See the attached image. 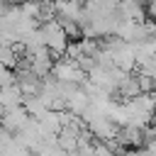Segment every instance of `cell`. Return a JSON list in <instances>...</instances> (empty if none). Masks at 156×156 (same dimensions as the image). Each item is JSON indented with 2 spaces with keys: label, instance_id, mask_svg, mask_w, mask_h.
I'll return each mask as SVG.
<instances>
[{
  "label": "cell",
  "instance_id": "cell-5",
  "mask_svg": "<svg viewBox=\"0 0 156 156\" xmlns=\"http://www.w3.org/2000/svg\"><path fill=\"white\" fill-rule=\"evenodd\" d=\"M0 63L15 71V68L20 66V56H17V46H7V44H0Z\"/></svg>",
  "mask_w": 156,
  "mask_h": 156
},
{
  "label": "cell",
  "instance_id": "cell-6",
  "mask_svg": "<svg viewBox=\"0 0 156 156\" xmlns=\"http://www.w3.org/2000/svg\"><path fill=\"white\" fill-rule=\"evenodd\" d=\"M12 83H15V71L0 63V88H5V85H12Z\"/></svg>",
  "mask_w": 156,
  "mask_h": 156
},
{
  "label": "cell",
  "instance_id": "cell-4",
  "mask_svg": "<svg viewBox=\"0 0 156 156\" xmlns=\"http://www.w3.org/2000/svg\"><path fill=\"white\" fill-rule=\"evenodd\" d=\"M22 102H24V93L20 90L17 83L0 88V105H2L5 110H10V107H20Z\"/></svg>",
  "mask_w": 156,
  "mask_h": 156
},
{
  "label": "cell",
  "instance_id": "cell-8",
  "mask_svg": "<svg viewBox=\"0 0 156 156\" xmlns=\"http://www.w3.org/2000/svg\"><path fill=\"white\" fill-rule=\"evenodd\" d=\"M2 112H5V107H2V105H0V117H2Z\"/></svg>",
  "mask_w": 156,
  "mask_h": 156
},
{
  "label": "cell",
  "instance_id": "cell-2",
  "mask_svg": "<svg viewBox=\"0 0 156 156\" xmlns=\"http://www.w3.org/2000/svg\"><path fill=\"white\" fill-rule=\"evenodd\" d=\"M51 76L54 78H58L61 83H73V85H83L88 78V73L73 61V58H68V56H63V58H58V61H54V68H51Z\"/></svg>",
  "mask_w": 156,
  "mask_h": 156
},
{
  "label": "cell",
  "instance_id": "cell-3",
  "mask_svg": "<svg viewBox=\"0 0 156 156\" xmlns=\"http://www.w3.org/2000/svg\"><path fill=\"white\" fill-rule=\"evenodd\" d=\"M29 119H32V115L24 110V105H20V107L5 110L2 117H0V124H2L10 134H17V132H22V129L29 124Z\"/></svg>",
  "mask_w": 156,
  "mask_h": 156
},
{
  "label": "cell",
  "instance_id": "cell-7",
  "mask_svg": "<svg viewBox=\"0 0 156 156\" xmlns=\"http://www.w3.org/2000/svg\"><path fill=\"white\" fill-rule=\"evenodd\" d=\"M151 122H154V129H156V112H154V119H151Z\"/></svg>",
  "mask_w": 156,
  "mask_h": 156
},
{
  "label": "cell",
  "instance_id": "cell-1",
  "mask_svg": "<svg viewBox=\"0 0 156 156\" xmlns=\"http://www.w3.org/2000/svg\"><path fill=\"white\" fill-rule=\"evenodd\" d=\"M39 27H41V32H44V44H46V49H49L54 56H63L66 49H68V44H71V37H68V32L63 29V24H61L58 20H49V22H44V24H39Z\"/></svg>",
  "mask_w": 156,
  "mask_h": 156
}]
</instances>
